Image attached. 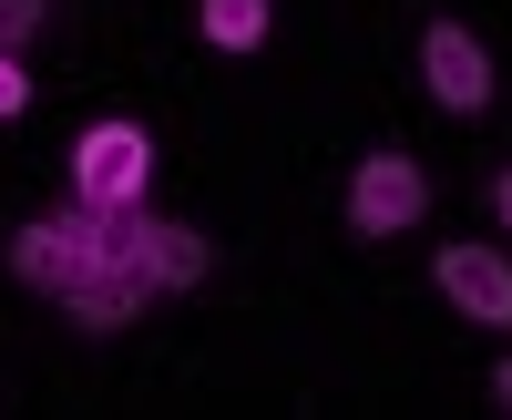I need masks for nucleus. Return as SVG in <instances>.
Segmentation results:
<instances>
[{"instance_id": "f257e3e1", "label": "nucleus", "mask_w": 512, "mask_h": 420, "mask_svg": "<svg viewBox=\"0 0 512 420\" xmlns=\"http://www.w3.org/2000/svg\"><path fill=\"white\" fill-rule=\"evenodd\" d=\"M144 185H154V134L144 123H93L72 144V195L82 205H144Z\"/></svg>"}, {"instance_id": "f03ea898", "label": "nucleus", "mask_w": 512, "mask_h": 420, "mask_svg": "<svg viewBox=\"0 0 512 420\" xmlns=\"http://www.w3.org/2000/svg\"><path fill=\"white\" fill-rule=\"evenodd\" d=\"M431 216V175H420V154H369L349 175V226L359 236H410Z\"/></svg>"}, {"instance_id": "7ed1b4c3", "label": "nucleus", "mask_w": 512, "mask_h": 420, "mask_svg": "<svg viewBox=\"0 0 512 420\" xmlns=\"http://www.w3.org/2000/svg\"><path fill=\"white\" fill-rule=\"evenodd\" d=\"M420 82H431L441 113H482V103H492V52H482V31H472V21H431V31H420Z\"/></svg>"}, {"instance_id": "20e7f679", "label": "nucleus", "mask_w": 512, "mask_h": 420, "mask_svg": "<svg viewBox=\"0 0 512 420\" xmlns=\"http://www.w3.org/2000/svg\"><path fill=\"white\" fill-rule=\"evenodd\" d=\"M431 287H441L472 328H512V257H502V246H472V236L441 246V257H431Z\"/></svg>"}, {"instance_id": "39448f33", "label": "nucleus", "mask_w": 512, "mask_h": 420, "mask_svg": "<svg viewBox=\"0 0 512 420\" xmlns=\"http://www.w3.org/2000/svg\"><path fill=\"white\" fill-rule=\"evenodd\" d=\"M134 257H144V277H154V298H175V287H205V267H216V246H205L195 226H175V216H134Z\"/></svg>"}, {"instance_id": "423d86ee", "label": "nucleus", "mask_w": 512, "mask_h": 420, "mask_svg": "<svg viewBox=\"0 0 512 420\" xmlns=\"http://www.w3.org/2000/svg\"><path fill=\"white\" fill-rule=\"evenodd\" d=\"M267 0H195V31L216 41V52H256V41H267Z\"/></svg>"}, {"instance_id": "0eeeda50", "label": "nucleus", "mask_w": 512, "mask_h": 420, "mask_svg": "<svg viewBox=\"0 0 512 420\" xmlns=\"http://www.w3.org/2000/svg\"><path fill=\"white\" fill-rule=\"evenodd\" d=\"M41 21H52V0H0V52H21V41H41Z\"/></svg>"}, {"instance_id": "6e6552de", "label": "nucleus", "mask_w": 512, "mask_h": 420, "mask_svg": "<svg viewBox=\"0 0 512 420\" xmlns=\"http://www.w3.org/2000/svg\"><path fill=\"white\" fill-rule=\"evenodd\" d=\"M21 103H31V72H21V52H0V123H11Z\"/></svg>"}, {"instance_id": "1a4fd4ad", "label": "nucleus", "mask_w": 512, "mask_h": 420, "mask_svg": "<svg viewBox=\"0 0 512 420\" xmlns=\"http://www.w3.org/2000/svg\"><path fill=\"white\" fill-rule=\"evenodd\" d=\"M492 226L512 236V164H502V175H492Z\"/></svg>"}, {"instance_id": "9d476101", "label": "nucleus", "mask_w": 512, "mask_h": 420, "mask_svg": "<svg viewBox=\"0 0 512 420\" xmlns=\"http://www.w3.org/2000/svg\"><path fill=\"white\" fill-rule=\"evenodd\" d=\"M492 410H512V359H492Z\"/></svg>"}]
</instances>
